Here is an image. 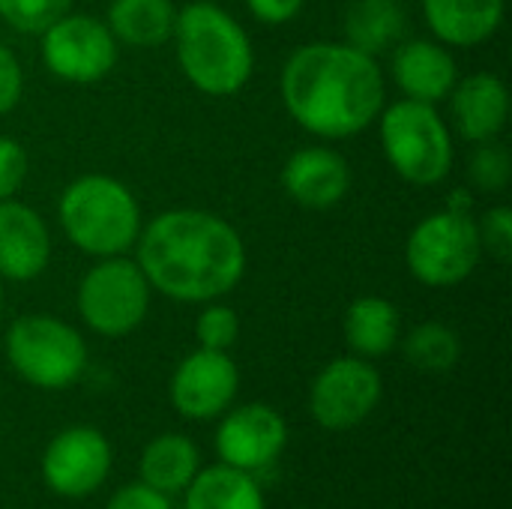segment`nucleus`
Instances as JSON below:
<instances>
[{
	"mask_svg": "<svg viewBox=\"0 0 512 509\" xmlns=\"http://www.w3.org/2000/svg\"><path fill=\"white\" fill-rule=\"evenodd\" d=\"M135 261L156 294L201 306L228 297L243 282L249 252L240 231L219 213L174 207L144 222Z\"/></svg>",
	"mask_w": 512,
	"mask_h": 509,
	"instance_id": "f257e3e1",
	"label": "nucleus"
},
{
	"mask_svg": "<svg viewBox=\"0 0 512 509\" xmlns=\"http://www.w3.org/2000/svg\"><path fill=\"white\" fill-rule=\"evenodd\" d=\"M288 117L321 141L366 132L387 105V78L378 57L351 42L318 39L294 48L279 75Z\"/></svg>",
	"mask_w": 512,
	"mask_h": 509,
	"instance_id": "f03ea898",
	"label": "nucleus"
},
{
	"mask_svg": "<svg viewBox=\"0 0 512 509\" xmlns=\"http://www.w3.org/2000/svg\"><path fill=\"white\" fill-rule=\"evenodd\" d=\"M171 39L180 72L204 96H234L255 72V48L246 27L213 0L177 9Z\"/></svg>",
	"mask_w": 512,
	"mask_h": 509,
	"instance_id": "7ed1b4c3",
	"label": "nucleus"
},
{
	"mask_svg": "<svg viewBox=\"0 0 512 509\" xmlns=\"http://www.w3.org/2000/svg\"><path fill=\"white\" fill-rule=\"evenodd\" d=\"M57 222L63 237L90 258L129 255L144 228L135 192L108 174H81L60 192Z\"/></svg>",
	"mask_w": 512,
	"mask_h": 509,
	"instance_id": "20e7f679",
	"label": "nucleus"
},
{
	"mask_svg": "<svg viewBox=\"0 0 512 509\" xmlns=\"http://www.w3.org/2000/svg\"><path fill=\"white\" fill-rule=\"evenodd\" d=\"M378 141L393 174L411 186H438L450 177L456 162L450 123L438 105L399 99L378 114Z\"/></svg>",
	"mask_w": 512,
	"mask_h": 509,
	"instance_id": "39448f33",
	"label": "nucleus"
},
{
	"mask_svg": "<svg viewBox=\"0 0 512 509\" xmlns=\"http://www.w3.org/2000/svg\"><path fill=\"white\" fill-rule=\"evenodd\" d=\"M6 360L12 372L36 390H69L87 369L84 336L54 315H21L6 330Z\"/></svg>",
	"mask_w": 512,
	"mask_h": 509,
	"instance_id": "423d86ee",
	"label": "nucleus"
},
{
	"mask_svg": "<svg viewBox=\"0 0 512 509\" xmlns=\"http://www.w3.org/2000/svg\"><path fill=\"white\" fill-rule=\"evenodd\" d=\"M483 261L474 210L444 207L423 216L405 240V267L426 288H456Z\"/></svg>",
	"mask_w": 512,
	"mask_h": 509,
	"instance_id": "0eeeda50",
	"label": "nucleus"
},
{
	"mask_svg": "<svg viewBox=\"0 0 512 509\" xmlns=\"http://www.w3.org/2000/svg\"><path fill=\"white\" fill-rule=\"evenodd\" d=\"M153 303V288L129 255L96 258V264L81 276L75 306L84 327L102 339H123L135 333Z\"/></svg>",
	"mask_w": 512,
	"mask_h": 509,
	"instance_id": "6e6552de",
	"label": "nucleus"
},
{
	"mask_svg": "<svg viewBox=\"0 0 512 509\" xmlns=\"http://www.w3.org/2000/svg\"><path fill=\"white\" fill-rule=\"evenodd\" d=\"M45 69L63 84H99L111 75L120 57V42L111 27L87 12H66L39 33Z\"/></svg>",
	"mask_w": 512,
	"mask_h": 509,
	"instance_id": "1a4fd4ad",
	"label": "nucleus"
},
{
	"mask_svg": "<svg viewBox=\"0 0 512 509\" xmlns=\"http://www.w3.org/2000/svg\"><path fill=\"white\" fill-rule=\"evenodd\" d=\"M384 381L372 360L357 354L330 360L309 387V414L327 432H351L363 426L381 405Z\"/></svg>",
	"mask_w": 512,
	"mask_h": 509,
	"instance_id": "9d476101",
	"label": "nucleus"
},
{
	"mask_svg": "<svg viewBox=\"0 0 512 509\" xmlns=\"http://www.w3.org/2000/svg\"><path fill=\"white\" fill-rule=\"evenodd\" d=\"M111 465H114V450L99 429L69 426L48 441L39 471L48 492L66 501H81L105 486Z\"/></svg>",
	"mask_w": 512,
	"mask_h": 509,
	"instance_id": "9b49d317",
	"label": "nucleus"
},
{
	"mask_svg": "<svg viewBox=\"0 0 512 509\" xmlns=\"http://www.w3.org/2000/svg\"><path fill=\"white\" fill-rule=\"evenodd\" d=\"M240 369L228 351L195 348L186 354L168 381L171 408L186 420H219L237 399Z\"/></svg>",
	"mask_w": 512,
	"mask_h": 509,
	"instance_id": "f8f14e48",
	"label": "nucleus"
},
{
	"mask_svg": "<svg viewBox=\"0 0 512 509\" xmlns=\"http://www.w3.org/2000/svg\"><path fill=\"white\" fill-rule=\"evenodd\" d=\"M213 444L222 465L258 474L273 468L285 453L288 423L273 405L249 402L240 408H228L219 417Z\"/></svg>",
	"mask_w": 512,
	"mask_h": 509,
	"instance_id": "ddd939ff",
	"label": "nucleus"
},
{
	"mask_svg": "<svg viewBox=\"0 0 512 509\" xmlns=\"http://www.w3.org/2000/svg\"><path fill=\"white\" fill-rule=\"evenodd\" d=\"M282 189L306 210H330L351 192V165L333 147L294 150L282 165Z\"/></svg>",
	"mask_w": 512,
	"mask_h": 509,
	"instance_id": "4468645a",
	"label": "nucleus"
},
{
	"mask_svg": "<svg viewBox=\"0 0 512 509\" xmlns=\"http://www.w3.org/2000/svg\"><path fill=\"white\" fill-rule=\"evenodd\" d=\"M390 75L402 99L441 105L459 81V63L438 39H405L393 45Z\"/></svg>",
	"mask_w": 512,
	"mask_h": 509,
	"instance_id": "2eb2a0df",
	"label": "nucleus"
},
{
	"mask_svg": "<svg viewBox=\"0 0 512 509\" xmlns=\"http://www.w3.org/2000/svg\"><path fill=\"white\" fill-rule=\"evenodd\" d=\"M453 129L471 144L495 141L510 123V90L507 81L495 72L459 75L456 87L447 96Z\"/></svg>",
	"mask_w": 512,
	"mask_h": 509,
	"instance_id": "dca6fc26",
	"label": "nucleus"
},
{
	"mask_svg": "<svg viewBox=\"0 0 512 509\" xmlns=\"http://www.w3.org/2000/svg\"><path fill=\"white\" fill-rule=\"evenodd\" d=\"M51 264V231L24 201H0V279L30 282Z\"/></svg>",
	"mask_w": 512,
	"mask_h": 509,
	"instance_id": "f3484780",
	"label": "nucleus"
},
{
	"mask_svg": "<svg viewBox=\"0 0 512 509\" xmlns=\"http://www.w3.org/2000/svg\"><path fill=\"white\" fill-rule=\"evenodd\" d=\"M507 15V0H423V18L447 48H477L489 42Z\"/></svg>",
	"mask_w": 512,
	"mask_h": 509,
	"instance_id": "a211bd4d",
	"label": "nucleus"
},
{
	"mask_svg": "<svg viewBox=\"0 0 512 509\" xmlns=\"http://www.w3.org/2000/svg\"><path fill=\"white\" fill-rule=\"evenodd\" d=\"M345 342L351 354L363 360H378L387 357L399 339H402V315L393 300L378 297V294H363L351 300L342 318Z\"/></svg>",
	"mask_w": 512,
	"mask_h": 509,
	"instance_id": "6ab92c4d",
	"label": "nucleus"
},
{
	"mask_svg": "<svg viewBox=\"0 0 512 509\" xmlns=\"http://www.w3.org/2000/svg\"><path fill=\"white\" fill-rule=\"evenodd\" d=\"M198 471H201L198 444L180 432H165L153 438L138 459V480L168 498L183 495Z\"/></svg>",
	"mask_w": 512,
	"mask_h": 509,
	"instance_id": "aec40b11",
	"label": "nucleus"
},
{
	"mask_svg": "<svg viewBox=\"0 0 512 509\" xmlns=\"http://www.w3.org/2000/svg\"><path fill=\"white\" fill-rule=\"evenodd\" d=\"M183 509H267V498L255 474L219 462L195 474L183 492Z\"/></svg>",
	"mask_w": 512,
	"mask_h": 509,
	"instance_id": "412c9836",
	"label": "nucleus"
},
{
	"mask_svg": "<svg viewBox=\"0 0 512 509\" xmlns=\"http://www.w3.org/2000/svg\"><path fill=\"white\" fill-rule=\"evenodd\" d=\"M177 6L171 0H114L108 9V27L120 45L159 48L171 39Z\"/></svg>",
	"mask_w": 512,
	"mask_h": 509,
	"instance_id": "4be33fe9",
	"label": "nucleus"
},
{
	"mask_svg": "<svg viewBox=\"0 0 512 509\" xmlns=\"http://www.w3.org/2000/svg\"><path fill=\"white\" fill-rule=\"evenodd\" d=\"M405 24L408 18L399 0H351L345 9V42L378 57L402 42Z\"/></svg>",
	"mask_w": 512,
	"mask_h": 509,
	"instance_id": "5701e85b",
	"label": "nucleus"
},
{
	"mask_svg": "<svg viewBox=\"0 0 512 509\" xmlns=\"http://www.w3.org/2000/svg\"><path fill=\"white\" fill-rule=\"evenodd\" d=\"M399 345L405 360L417 372H429V375H444L456 369L462 360V339L444 321H423L411 327L405 339H399Z\"/></svg>",
	"mask_w": 512,
	"mask_h": 509,
	"instance_id": "b1692460",
	"label": "nucleus"
},
{
	"mask_svg": "<svg viewBox=\"0 0 512 509\" xmlns=\"http://www.w3.org/2000/svg\"><path fill=\"white\" fill-rule=\"evenodd\" d=\"M468 177H471L474 189H480L486 195L504 192L512 180L510 150L498 138L477 144V150L471 153V162H468Z\"/></svg>",
	"mask_w": 512,
	"mask_h": 509,
	"instance_id": "393cba45",
	"label": "nucleus"
},
{
	"mask_svg": "<svg viewBox=\"0 0 512 509\" xmlns=\"http://www.w3.org/2000/svg\"><path fill=\"white\" fill-rule=\"evenodd\" d=\"M195 339H198V348L231 351L234 342L240 339V318H237V312L228 303H222V300L201 303V312L195 318Z\"/></svg>",
	"mask_w": 512,
	"mask_h": 509,
	"instance_id": "a878e982",
	"label": "nucleus"
},
{
	"mask_svg": "<svg viewBox=\"0 0 512 509\" xmlns=\"http://www.w3.org/2000/svg\"><path fill=\"white\" fill-rule=\"evenodd\" d=\"M75 0H0V18L18 33H42L60 15L72 9Z\"/></svg>",
	"mask_w": 512,
	"mask_h": 509,
	"instance_id": "bb28decb",
	"label": "nucleus"
},
{
	"mask_svg": "<svg viewBox=\"0 0 512 509\" xmlns=\"http://www.w3.org/2000/svg\"><path fill=\"white\" fill-rule=\"evenodd\" d=\"M477 234H480V246L483 255L495 258L498 264H507L512 258V210L507 204H495L489 207L480 219H477Z\"/></svg>",
	"mask_w": 512,
	"mask_h": 509,
	"instance_id": "cd10ccee",
	"label": "nucleus"
},
{
	"mask_svg": "<svg viewBox=\"0 0 512 509\" xmlns=\"http://www.w3.org/2000/svg\"><path fill=\"white\" fill-rule=\"evenodd\" d=\"M27 171H30V159L21 141L0 135V201H9L18 195V189L27 180Z\"/></svg>",
	"mask_w": 512,
	"mask_h": 509,
	"instance_id": "c85d7f7f",
	"label": "nucleus"
},
{
	"mask_svg": "<svg viewBox=\"0 0 512 509\" xmlns=\"http://www.w3.org/2000/svg\"><path fill=\"white\" fill-rule=\"evenodd\" d=\"M24 96V66L9 45L0 42V117L15 111Z\"/></svg>",
	"mask_w": 512,
	"mask_h": 509,
	"instance_id": "c756f323",
	"label": "nucleus"
},
{
	"mask_svg": "<svg viewBox=\"0 0 512 509\" xmlns=\"http://www.w3.org/2000/svg\"><path fill=\"white\" fill-rule=\"evenodd\" d=\"M105 509H174L171 498L156 492L153 486L147 483H129V486H120L111 498Z\"/></svg>",
	"mask_w": 512,
	"mask_h": 509,
	"instance_id": "7c9ffc66",
	"label": "nucleus"
},
{
	"mask_svg": "<svg viewBox=\"0 0 512 509\" xmlns=\"http://www.w3.org/2000/svg\"><path fill=\"white\" fill-rule=\"evenodd\" d=\"M303 3L306 0H246L252 18L267 27H282V24L294 21L303 12Z\"/></svg>",
	"mask_w": 512,
	"mask_h": 509,
	"instance_id": "2f4dec72",
	"label": "nucleus"
},
{
	"mask_svg": "<svg viewBox=\"0 0 512 509\" xmlns=\"http://www.w3.org/2000/svg\"><path fill=\"white\" fill-rule=\"evenodd\" d=\"M3 303H6V294H3V279H0V315H3Z\"/></svg>",
	"mask_w": 512,
	"mask_h": 509,
	"instance_id": "473e14b6",
	"label": "nucleus"
}]
</instances>
